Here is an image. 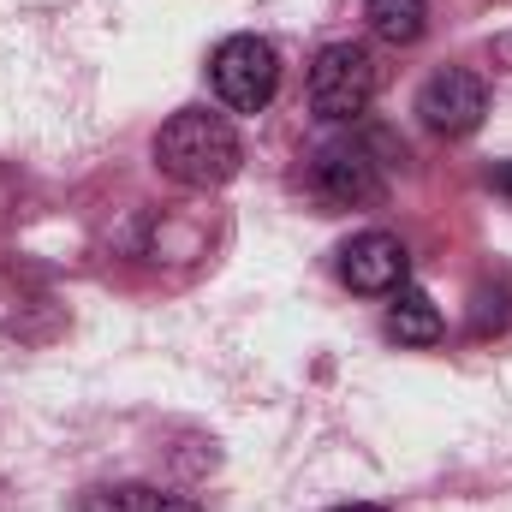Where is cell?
Instances as JSON below:
<instances>
[{
  "mask_svg": "<svg viewBox=\"0 0 512 512\" xmlns=\"http://www.w3.org/2000/svg\"><path fill=\"white\" fill-rule=\"evenodd\" d=\"M209 84L233 114H262L280 90V54L262 36H227L209 54Z\"/></svg>",
  "mask_w": 512,
  "mask_h": 512,
  "instance_id": "cell-3",
  "label": "cell"
},
{
  "mask_svg": "<svg viewBox=\"0 0 512 512\" xmlns=\"http://www.w3.org/2000/svg\"><path fill=\"white\" fill-rule=\"evenodd\" d=\"M334 512H387V507H376V501H352V507H334Z\"/></svg>",
  "mask_w": 512,
  "mask_h": 512,
  "instance_id": "cell-11",
  "label": "cell"
},
{
  "mask_svg": "<svg viewBox=\"0 0 512 512\" xmlns=\"http://www.w3.org/2000/svg\"><path fill=\"white\" fill-rule=\"evenodd\" d=\"M84 512H197V501L149 489V483H114V489H90Z\"/></svg>",
  "mask_w": 512,
  "mask_h": 512,
  "instance_id": "cell-7",
  "label": "cell"
},
{
  "mask_svg": "<svg viewBox=\"0 0 512 512\" xmlns=\"http://www.w3.org/2000/svg\"><path fill=\"white\" fill-rule=\"evenodd\" d=\"M304 96H310V114H316V120L352 126V120L376 102V60H370V48H358V42H328V48L316 54V66H310Z\"/></svg>",
  "mask_w": 512,
  "mask_h": 512,
  "instance_id": "cell-2",
  "label": "cell"
},
{
  "mask_svg": "<svg viewBox=\"0 0 512 512\" xmlns=\"http://www.w3.org/2000/svg\"><path fill=\"white\" fill-rule=\"evenodd\" d=\"M417 114H423V126L441 131V137H465V131L483 126V114H489V84L471 66H441L417 90Z\"/></svg>",
  "mask_w": 512,
  "mask_h": 512,
  "instance_id": "cell-4",
  "label": "cell"
},
{
  "mask_svg": "<svg viewBox=\"0 0 512 512\" xmlns=\"http://www.w3.org/2000/svg\"><path fill=\"white\" fill-rule=\"evenodd\" d=\"M387 340H399V346H435L441 340V310L429 304V292H417V286L399 292V304L387 310Z\"/></svg>",
  "mask_w": 512,
  "mask_h": 512,
  "instance_id": "cell-8",
  "label": "cell"
},
{
  "mask_svg": "<svg viewBox=\"0 0 512 512\" xmlns=\"http://www.w3.org/2000/svg\"><path fill=\"white\" fill-rule=\"evenodd\" d=\"M364 12H370V30L393 48L417 42L423 24H429V0H364Z\"/></svg>",
  "mask_w": 512,
  "mask_h": 512,
  "instance_id": "cell-9",
  "label": "cell"
},
{
  "mask_svg": "<svg viewBox=\"0 0 512 512\" xmlns=\"http://www.w3.org/2000/svg\"><path fill=\"white\" fill-rule=\"evenodd\" d=\"M245 161V143L227 114H209V108H179L167 126L155 131V167L185 185V191H215L239 173Z\"/></svg>",
  "mask_w": 512,
  "mask_h": 512,
  "instance_id": "cell-1",
  "label": "cell"
},
{
  "mask_svg": "<svg viewBox=\"0 0 512 512\" xmlns=\"http://www.w3.org/2000/svg\"><path fill=\"white\" fill-rule=\"evenodd\" d=\"M405 274H411V256L393 233H358L340 251V280L352 292H364V298H382L393 286H405Z\"/></svg>",
  "mask_w": 512,
  "mask_h": 512,
  "instance_id": "cell-6",
  "label": "cell"
},
{
  "mask_svg": "<svg viewBox=\"0 0 512 512\" xmlns=\"http://www.w3.org/2000/svg\"><path fill=\"white\" fill-rule=\"evenodd\" d=\"M310 185L316 197H328L334 209H358L370 197H382V161L364 137H346V143H328L310 167Z\"/></svg>",
  "mask_w": 512,
  "mask_h": 512,
  "instance_id": "cell-5",
  "label": "cell"
},
{
  "mask_svg": "<svg viewBox=\"0 0 512 512\" xmlns=\"http://www.w3.org/2000/svg\"><path fill=\"white\" fill-rule=\"evenodd\" d=\"M495 191H501V197H512V161H507V167H495Z\"/></svg>",
  "mask_w": 512,
  "mask_h": 512,
  "instance_id": "cell-10",
  "label": "cell"
}]
</instances>
